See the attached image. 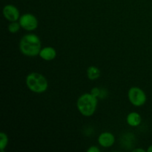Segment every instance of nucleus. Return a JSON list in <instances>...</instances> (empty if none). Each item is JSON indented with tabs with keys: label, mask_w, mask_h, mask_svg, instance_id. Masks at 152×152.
<instances>
[{
	"label": "nucleus",
	"mask_w": 152,
	"mask_h": 152,
	"mask_svg": "<svg viewBox=\"0 0 152 152\" xmlns=\"http://www.w3.org/2000/svg\"><path fill=\"white\" fill-rule=\"evenodd\" d=\"M41 40L38 36L34 34L25 35L20 40L19 49L24 55L35 56L39 54L41 50Z\"/></svg>",
	"instance_id": "f257e3e1"
},
{
	"label": "nucleus",
	"mask_w": 152,
	"mask_h": 152,
	"mask_svg": "<svg viewBox=\"0 0 152 152\" xmlns=\"http://www.w3.org/2000/svg\"><path fill=\"white\" fill-rule=\"evenodd\" d=\"M97 97L91 94H84L79 97L77 106L79 111L85 117H91L95 113L97 106Z\"/></svg>",
	"instance_id": "f03ea898"
},
{
	"label": "nucleus",
	"mask_w": 152,
	"mask_h": 152,
	"mask_svg": "<svg viewBox=\"0 0 152 152\" xmlns=\"http://www.w3.org/2000/svg\"><path fill=\"white\" fill-rule=\"evenodd\" d=\"M26 85L31 91L37 94H42L46 91L48 87V80L42 74L33 72L26 77Z\"/></svg>",
	"instance_id": "7ed1b4c3"
},
{
	"label": "nucleus",
	"mask_w": 152,
	"mask_h": 152,
	"mask_svg": "<svg viewBox=\"0 0 152 152\" xmlns=\"http://www.w3.org/2000/svg\"><path fill=\"white\" fill-rule=\"evenodd\" d=\"M129 99L132 105L140 107L143 105L146 102V94L142 89L138 87L131 88L128 92Z\"/></svg>",
	"instance_id": "20e7f679"
},
{
	"label": "nucleus",
	"mask_w": 152,
	"mask_h": 152,
	"mask_svg": "<svg viewBox=\"0 0 152 152\" xmlns=\"http://www.w3.org/2000/svg\"><path fill=\"white\" fill-rule=\"evenodd\" d=\"M21 28L26 31H34L38 27V20L34 15L31 13H25L20 16L19 21Z\"/></svg>",
	"instance_id": "39448f33"
},
{
	"label": "nucleus",
	"mask_w": 152,
	"mask_h": 152,
	"mask_svg": "<svg viewBox=\"0 0 152 152\" xmlns=\"http://www.w3.org/2000/svg\"><path fill=\"white\" fill-rule=\"evenodd\" d=\"M3 15L10 22H16L19 19V11L16 7L12 4H7L3 8Z\"/></svg>",
	"instance_id": "423d86ee"
},
{
	"label": "nucleus",
	"mask_w": 152,
	"mask_h": 152,
	"mask_svg": "<svg viewBox=\"0 0 152 152\" xmlns=\"http://www.w3.org/2000/svg\"><path fill=\"white\" fill-rule=\"evenodd\" d=\"M115 142V137L110 132H103L98 137V142L104 148H109L112 146Z\"/></svg>",
	"instance_id": "0eeeda50"
},
{
	"label": "nucleus",
	"mask_w": 152,
	"mask_h": 152,
	"mask_svg": "<svg viewBox=\"0 0 152 152\" xmlns=\"http://www.w3.org/2000/svg\"><path fill=\"white\" fill-rule=\"evenodd\" d=\"M39 56L45 61H51L56 56V51L53 48L45 47L41 49L39 52Z\"/></svg>",
	"instance_id": "6e6552de"
},
{
	"label": "nucleus",
	"mask_w": 152,
	"mask_h": 152,
	"mask_svg": "<svg viewBox=\"0 0 152 152\" xmlns=\"http://www.w3.org/2000/svg\"><path fill=\"white\" fill-rule=\"evenodd\" d=\"M126 121L129 126L132 127H136L138 126L142 122V117L140 114L137 112H131L130 114H128L126 117Z\"/></svg>",
	"instance_id": "1a4fd4ad"
},
{
	"label": "nucleus",
	"mask_w": 152,
	"mask_h": 152,
	"mask_svg": "<svg viewBox=\"0 0 152 152\" xmlns=\"http://www.w3.org/2000/svg\"><path fill=\"white\" fill-rule=\"evenodd\" d=\"M101 72L97 67L90 66L87 69V77L89 80H97L100 77Z\"/></svg>",
	"instance_id": "9d476101"
},
{
	"label": "nucleus",
	"mask_w": 152,
	"mask_h": 152,
	"mask_svg": "<svg viewBox=\"0 0 152 152\" xmlns=\"http://www.w3.org/2000/svg\"><path fill=\"white\" fill-rule=\"evenodd\" d=\"M7 143H8L7 135L4 132H1L0 133V150L1 152L4 151V149L7 147Z\"/></svg>",
	"instance_id": "9b49d317"
},
{
	"label": "nucleus",
	"mask_w": 152,
	"mask_h": 152,
	"mask_svg": "<svg viewBox=\"0 0 152 152\" xmlns=\"http://www.w3.org/2000/svg\"><path fill=\"white\" fill-rule=\"evenodd\" d=\"M21 28V25L19 22H11L10 25H8V31L11 34H16V32L19 31Z\"/></svg>",
	"instance_id": "f8f14e48"
},
{
	"label": "nucleus",
	"mask_w": 152,
	"mask_h": 152,
	"mask_svg": "<svg viewBox=\"0 0 152 152\" xmlns=\"http://www.w3.org/2000/svg\"><path fill=\"white\" fill-rule=\"evenodd\" d=\"M100 92L101 89H99V88L96 87L93 88L91 89V94L92 95H94V96H96V97H99V95H100Z\"/></svg>",
	"instance_id": "ddd939ff"
},
{
	"label": "nucleus",
	"mask_w": 152,
	"mask_h": 152,
	"mask_svg": "<svg viewBox=\"0 0 152 152\" xmlns=\"http://www.w3.org/2000/svg\"><path fill=\"white\" fill-rule=\"evenodd\" d=\"M107 95H108V91L105 89H101L100 95H99V97L101 98V99H104Z\"/></svg>",
	"instance_id": "4468645a"
},
{
	"label": "nucleus",
	"mask_w": 152,
	"mask_h": 152,
	"mask_svg": "<svg viewBox=\"0 0 152 152\" xmlns=\"http://www.w3.org/2000/svg\"><path fill=\"white\" fill-rule=\"evenodd\" d=\"M88 152H99V149L96 146H91L87 150Z\"/></svg>",
	"instance_id": "2eb2a0df"
},
{
	"label": "nucleus",
	"mask_w": 152,
	"mask_h": 152,
	"mask_svg": "<svg viewBox=\"0 0 152 152\" xmlns=\"http://www.w3.org/2000/svg\"><path fill=\"white\" fill-rule=\"evenodd\" d=\"M133 152H145V150L142 148H137V149L133 150Z\"/></svg>",
	"instance_id": "dca6fc26"
},
{
	"label": "nucleus",
	"mask_w": 152,
	"mask_h": 152,
	"mask_svg": "<svg viewBox=\"0 0 152 152\" xmlns=\"http://www.w3.org/2000/svg\"><path fill=\"white\" fill-rule=\"evenodd\" d=\"M147 151H148V152H152V145H151L149 147H148V149H147Z\"/></svg>",
	"instance_id": "f3484780"
}]
</instances>
